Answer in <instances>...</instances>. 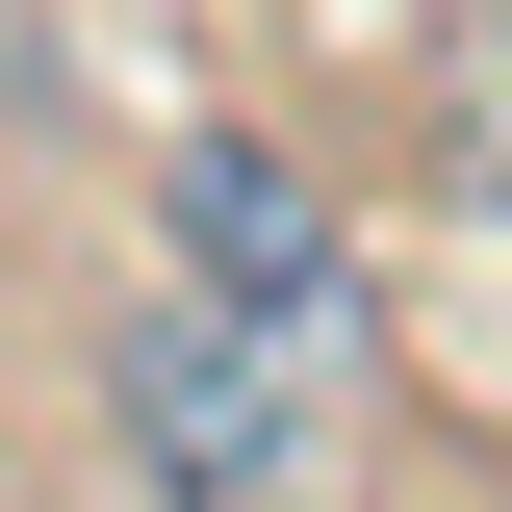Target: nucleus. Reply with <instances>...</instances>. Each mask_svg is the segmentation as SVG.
Listing matches in <instances>:
<instances>
[{"mask_svg": "<svg viewBox=\"0 0 512 512\" xmlns=\"http://www.w3.org/2000/svg\"><path fill=\"white\" fill-rule=\"evenodd\" d=\"M154 256L231 282V308H359V256H333V180L282 128H180V180H154Z\"/></svg>", "mask_w": 512, "mask_h": 512, "instance_id": "nucleus-2", "label": "nucleus"}, {"mask_svg": "<svg viewBox=\"0 0 512 512\" xmlns=\"http://www.w3.org/2000/svg\"><path fill=\"white\" fill-rule=\"evenodd\" d=\"M359 436V308H231V282H154L103 333V461L128 512H308Z\"/></svg>", "mask_w": 512, "mask_h": 512, "instance_id": "nucleus-1", "label": "nucleus"}]
</instances>
